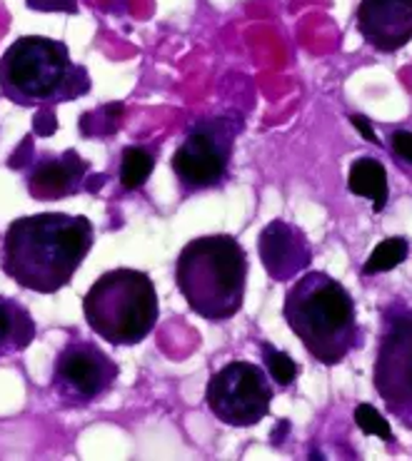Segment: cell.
I'll use <instances>...</instances> for the list:
<instances>
[{
	"label": "cell",
	"mask_w": 412,
	"mask_h": 461,
	"mask_svg": "<svg viewBox=\"0 0 412 461\" xmlns=\"http://www.w3.org/2000/svg\"><path fill=\"white\" fill-rule=\"evenodd\" d=\"M96 230L83 215L41 212L13 220L3 237L0 267L21 287L53 294L70 285L87 252Z\"/></svg>",
	"instance_id": "cell-1"
},
{
	"label": "cell",
	"mask_w": 412,
	"mask_h": 461,
	"mask_svg": "<svg viewBox=\"0 0 412 461\" xmlns=\"http://www.w3.org/2000/svg\"><path fill=\"white\" fill-rule=\"evenodd\" d=\"M282 317L315 362L335 366L362 344L355 302L325 272H307L282 302Z\"/></svg>",
	"instance_id": "cell-2"
},
{
	"label": "cell",
	"mask_w": 412,
	"mask_h": 461,
	"mask_svg": "<svg viewBox=\"0 0 412 461\" xmlns=\"http://www.w3.org/2000/svg\"><path fill=\"white\" fill-rule=\"evenodd\" d=\"M248 267V252L233 235L196 237L175 259V285L197 317L228 322L243 310Z\"/></svg>",
	"instance_id": "cell-3"
},
{
	"label": "cell",
	"mask_w": 412,
	"mask_h": 461,
	"mask_svg": "<svg viewBox=\"0 0 412 461\" xmlns=\"http://www.w3.org/2000/svg\"><path fill=\"white\" fill-rule=\"evenodd\" d=\"M0 90L15 105L70 103L90 90L86 68L70 63L68 48L50 38L28 35L0 60Z\"/></svg>",
	"instance_id": "cell-4"
},
{
	"label": "cell",
	"mask_w": 412,
	"mask_h": 461,
	"mask_svg": "<svg viewBox=\"0 0 412 461\" xmlns=\"http://www.w3.org/2000/svg\"><path fill=\"white\" fill-rule=\"evenodd\" d=\"M87 327L115 347L141 344L160 317L158 292L141 269L120 267L100 275L83 297Z\"/></svg>",
	"instance_id": "cell-5"
},
{
	"label": "cell",
	"mask_w": 412,
	"mask_h": 461,
	"mask_svg": "<svg viewBox=\"0 0 412 461\" xmlns=\"http://www.w3.org/2000/svg\"><path fill=\"white\" fill-rule=\"evenodd\" d=\"M243 132V118L196 120L173 155V172L183 194L206 193L225 185L235 150V138Z\"/></svg>",
	"instance_id": "cell-6"
},
{
	"label": "cell",
	"mask_w": 412,
	"mask_h": 461,
	"mask_svg": "<svg viewBox=\"0 0 412 461\" xmlns=\"http://www.w3.org/2000/svg\"><path fill=\"white\" fill-rule=\"evenodd\" d=\"M372 384L390 414H412V307L400 300L382 312Z\"/></svg>",
	"instance_id": "cell-7"
},
{
	"label": "cell",
	"mask_w": 412,
	"mask_h": 461,
	"mask_svg": "<svg viewBox=\"0 0 412 461\" xmlns=\"http://www.w3.org/2000/svg\"><path fill=\"white\" fill-rule=\"evenodd\" d=\"M275 386L268 372L252 362H230L210 376L206 389L213 417L235 429L255 427L270 414Z\"/></svg>",
	"instance_id": "cell-8"
},
{
	"label": "cell",
	"mask_w": 412,
	"mask_h": 461,
	"mask_svg": "<svg viewBox=\"0 0 412 461\" xmlns=\"http://www.w3.org/2000/svg\"><path fill=\"white\" fill-rule=\"evenodd\" d=\"M120 366L115 359L87 339H70L58 352L53 366V392L70 407H86L96 399L105 397Z\"/></svg>",
	"instance_id": "cell-9"
},
{
	"label": "cell",
	"mask_w": 412,
	"mask_h": 461,
	"mask_svg": "<svg viewBox=\"0 0 412 461\" xmlns=\"http://www.w3.org/2000/svg\"><path fill=\"white\" fill-rule=\"evenodd\" d=\"M258 255L265 272L275 282L295 279L313 262V247L300 227L288 220H270L258 237Z\"/></svg>",
	"instance_id": "cell-10"
},
{
	"label": "cell",
	"mask_w": 412,
	"mask_h": 461,
	"mask_svg": "<svg viewBox=\"0 0 412 461\" xmlns=\"http://www.w3.org/2000/svg\"><path fill=\"white\" fill-rule=\"evenodd\" d=\"M358 32L378 53H398L412 41V0H360Z\"/></svg>",
	"instance_id": "cell-11"
},
{
	"label": "cell",
	"mask_w": 412,
	"mask_h": 461,
	"mask_svg": "<svg viewBox=\"0 0 412 461\" xmlns=\"http://www.w3.org/2000/svg\"><path fill=\"white\" fill-rule=\"evenodd\" d=\"M87 170L90 165L76 150H66L63 155H43V160L38 158L28 175V193L35 200L70 197L83 190Z\"/></svg>",
	"instance_id": "cell-12"
},
{
	"label": "cell",
	"mask_w": 412,
	"mask_h": 461,
	"mask_svg": "<svg viewBox=\"0 0 412 461\" xmlns=\"http://www.w3.org/2000/svg\"><path fill=\"white\" fill-rule=\"evenodd\" d=\"M347 190L355 197H368L372 200V212L380 215L388 200H390V185H388V170L385 165L370 155H362L350 165V175H347Z\"/></svg>",
	"instance_id": "cell-13"
},
{
	"label": "cell",
	"mask_w": 412,
	"mask_h": 461,
	"mask_svg": "<svg viewBox=\"0 0 412 461\" xmlns=\"http://www.w3.org/2000/svg\"><path fill=\"white\" fill-rule=\"evenodd\" d=\"M35 339V322L21 302L0 297V357L28 349Z\"/></svg>",
	"instance_id": "cell-14"
},
{
	"label": "cell",
	"mask_w": 412,
	"mask_h": 461,
	"mask_svg": "<svg viewBox=\"0 0 412 461\" xmlns=\"http://www.w3.org/2000/svg\"><path fill=\"white\" fill-rule=\"evenodd\" d=\"M155 170V148L128 145L120 152V185L125 190H141Z\"/></svg>",
	"instance_id": "cell-15"
},
{
	"label": "cell",
	"mask_w": 412,
	"mask_h": 461,
	"mask_svg": "<svg viewBox=\"0 0 412 461\" xmlns=\"http://www.w3.org/2000/svg\"><path fill=\"white\" fill-rule=\"evenodd\" d=\"M407 255H410V242L405 237H388L370 252V258L362 265V275L370 277V275L390 272V269L400 267Z\"/></svg>",
	"instance_id": "cell-16"
},
{
	"label": "cell",
	"mask_w": 412,
	"mask_h": 461,
	"mask_svg": "<svg viewBox=\"0 0 412 461\" xmlns=\"http://www.w3.org/2000/svg\"><path fill=\"white\" fill-rule=\"evenodd\" d=\"M262 349V362H265V372L270 376L275 384L280 386V389H288V386H293V382L300 375V366L295 362L293 357L288 352H280V349H275L270 342H261Z\"/></svg>",
	"instance_id": "cell-17"
},
{
	"label": "cell",
	"mask_w": 412,
	"mask_h": 461,
	"mask_svg": "<svg viewBox=\"0 0 412 461\" xmlns=\"http://www.w3.org/2000/svg\"><path fill=\"white\" fill-rule=\"evenodd\" d=\"M125 113V105L123 103H108L100 110H96L93 115L98 120H93L90 115H83L80 118V132L86 138H105V135H113L115 130L120 128V118Z\"/></svg>",
	"instance_id": "cell-18"
},
{
	"label": "cell",
	"mask_w": 412,
	"mask_h": 461,
	"mask_svg": "<svg viewBox=\"0 0 412 461\" xmlns=\"http://www.w3.org/2000/svg\"><path fill=\"white\" fill-rule=\"evenodd\" d=\"M352 417H355V424H358L362 434H368V437H380V439L388 441V444L395 441V434H392L390 429V421L382 417L372 404H368V402L358 404Z\"/></svg>",
	"instance_id": "cell-19"
},
{
	"label": "cell",
	"mask_w": 412,
	"mask_h": 461,
	"mask_svg": "<svg viewBox=\"0 0 412 461\" xmlns=\"http://www.w3.org/2000/svg\"><path fill=\"white\" fill-rule=\"evenodd\" d=\"M390 150L405 165H412V132L410 130H395L390 132Z\"/></svg>",
	"instance_id": "cell-20"
},
{
	"label": "cell",
	"mask_w": 412,
	"mask_h": 461,
	"mask_svg": "<svg viewBox=\"0 0 412 461\" xmlns=\"http://www.w3.org/2000/svg\"><path fill=\"white\" fill-rule=\"evenodd\" d=\"M55 130H58V120H55L53 108H41L35 113L33 118V132L41 138H50Z\"/></svg>",
	"instance_id": "cell-21"
},
{
	"label": "cell",
	"mask_w": 412,
	"mask_h": 461,
	"mask_svg": "<svg viewBox=\"0 0 412 461\" xmlns=\"http://www.w3.org/2000/svg\"><path fill=\"white\" fill-rule=\"evenodd\" d=\"M31 8L38 11H68L76 13V0H28Z\"/></svg>",
	"instance_id": "cell-22"
},
{
	"label": "cell",
	"mask_w": 412,
	"mask_h": 461,
	"mask_svg": "<svg viewBox=\"0 0 412 461\" xmlns=\"http://www.w3.org/2000/svg\"><path fill=\"white\" fill-rule=\"evenodd\" d=\"M350 122L355 125V130H358L360 135L368 140V142H372V145H380L378 135H375V130H372V125H370V120L365 118V115H350Z\"/></svg>",
	"instance_id": "cell-23"
},
{
	"label": "cell",
	"mask_w": 412,
	"mask_h": 461,
	"mask_svg": "<svg viewBox=\"0 0 412 461\" xmlns=\"http://www.w3.org/2000/svg\"><path fill=\"white\" fill-rule=\"evenodd\" d=\"M105 185V175H93V177H87L86 185H83V190H87V193H98V187H103Z\"/></svg>",
	"instance_id": "cell-24"
},
{
	"label": "cell",
	"mask_w": 412,
	"mask_h": 461,
	"mask_svg": "<svg viewBox=\"0 0 412 461\" xmlns=\"http://www.w3.org/2000/svg\"><path fill=\"white\" fill-rule=\"evenodd\" d=\"M290 429V421L288 419H282L280 424L275 427V431H272V444L278 447V444H282V437H285V431Z\"/></svg>",
	"instance_id": "cell-25"
}]
</instances>
